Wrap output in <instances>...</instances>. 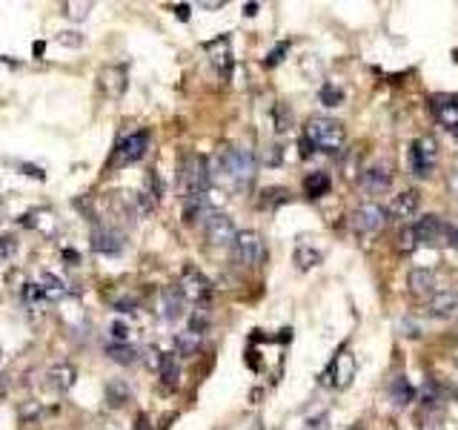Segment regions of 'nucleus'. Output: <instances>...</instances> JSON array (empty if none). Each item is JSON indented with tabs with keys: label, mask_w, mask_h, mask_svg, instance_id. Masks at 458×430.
<instances>
[{
	"label": "nucleus",
	"mask_w": 458,
	"mask_h": 430,
	"mask_svg": "<svg viewBox=\"0 0 458 430\" xmlns=\"http://www.w3.org/2000/svg\"><path fill=\"white\" fill-rule=\"evenodd\" d=\"M413 230H415L418 244H427V247H447L450 224H447V221H441L438 215H424Z\"/></svg>",
	"instance_id": "6e6552de"
},
{
	"label": "nucleus",
	"mask_w": 458,
	"mask_h": 430,
	"mask_svg": "<svg viewBox=\"0 0 458 430\" xmlns=\"http://www.w3.org/2000/svg\"><path fill=\"white\" fill-rule=\"evenodd\" d=\"M435 161H438V143L435 138H418L410 143V167L418 178H427V175L435 169Z\"/></svg>",
	"instance_id": "423d86ee"
},
{
	"label": "nucleus",
	"mask_w": 458,
	"mask_h": 430,
	"mask_svg": "<svg viewBox=\"0 0 458 430\" xmlns=\"http://www.w3.org/2000/svg\"><path fill=\"white\" fill-rule=\"evenodd\" d=\"M424 430H444V427H441L438 422H430V425H427V427H424Z\"/></svg>",
	"instance_id": "8fccbe9b"
},
{
	"label": "nucleus",
	"mask_w": 458,
	"mask_h": 430,
	"mask_svg": "<svg viewBox=\"0 0 458 430\" xmlns=\"http://www.w3.org/2000/svg\"><path fill=\"white\" fill-rule=\"evenodd\" d=\"M450 189L458 195V169H453V172H450Z\"/></svg>",
	"instance_id": "a18cd8bd"
},
{
	"label": "nucleus",
	"mask_w": 458,
	"mask_h": 430,
	"mask_svg": "<svg viewBox=\"0 0 458 430\" xmlns=\"http://www.w3.org/2000/svg\"><path fill=\"white\" fill-rule=\"evenodd\" d=\"M104 399H106V405H109V407H123V405H129V402H132V390H129V385H126V381H121V379H112L109 385H106Z\"/></svg>",
	"instance_id": "412c9836"
},
{
	"label": "nucleus",
	"mask_w": 458,
	"mask_h": 430,
	"mask_svg": "<svg viewBox=\"0 0 458 430\" xmlns=\"http://www.w3.org/2000/svg\"><path fill=\"white\" fill-rule=\"evenodd\" d=\"M318 98L324 106H341L344 104V89L335 86V84H324L321 92H318Z\"/></svg>",
	"instance_id": "2f4dec72"
},
{
	"label": "nucleus",
	"mask_w": 458,
	"mask_h": 430,
	"mask_svg": "<svg viewBox=\"0 0 458 430\" xmlns=\"http://www.w3.org/2000/svg\"><path fill=\"white\" fill-rule=\"evenodd\" d=\"M40 290H43L46 301H58V298L67 296V284H63L58 276H52V273H43L40 276Z\"/></svg>",
	"instance_id": "bb28decb"
},
{
	"label": "nucleus",
	"mask_w": 458,
	"mask_h": 430,
	"mask_svg": "<svg viewBox=\"0 0 458 430\" xmlns=\"http://www.w3.org/2000/svg\"><path fill=\"white\" fill-rule=\"evenodd\" d=\"M358 184H361V189L367 195H381V193H387L389 189V184H392V178H389V172H387V167H367L364 172H361V178H358Z\"/></svg>",
	"instance_id": "4468645a"
},
{
	"label": "nucleus",
	"mask_w": 458,
	"mask_h": 430,
	"mask_svg": "<svg viewBox=\"0 0 458 430\" xmlns=\"http://www.w3.org/2000/svg\"><path fill=\"white\" fill-rule=\"evenodd\" d=\"M112 336H114V339H121V342H123V339L129 336V327H126L123 322H114V324H112Z\"/></svg>",
	"instance_id": "79ce46f5"
},
{
	"label": "nucleus",
	"mask_w": 458,
	"mask_h": 430,
	"mask_svg": "<svg viewBox=\"0 0 458 430\" xmlns=\"http://www.w3.org/2000/svg\"><path fill=\"white\" fill-rule=\"evenodd\" d=\"M287 201H289V189H284V187H267L264 193H261V198H258V206H261V210H275V206H281Z\"/></svg>",
	"instance_id": "393cba45"
},
{
	"label": "nucleus",
	"mask_w": 458,
	"mask_h": 430,
	"mask_svg": "<svg viewBox=\"0 0 458 430\" xmlns=\"http://www.w3.org/2000/svg\"><path fill=\"white\" fill-rule=\"evenodd\" d=\"M106 356L112 361H118V364H135L138 361V347H132V344H112L106 350Z\"/></svg>",
	"instance_id": "7c9ffc66"
},
{
	"label": "nucleus",
	"mask_w": 458,
	"mask_h": 430,
	"mask_svg": "<svg viewBox=\"0 0 458 430\" xmlns=\"http://www.w3.org/2000/svg\"><path fill=\"white\" fill-rule=\"evenodd\" d=\"M92 250L101 256H118L123 250V235L112 227H95L92 230Z\"/></svg>",
	"instance_id": "f8f14e48"
},
{
	"label": "nucleus",
	"mask_w": 458,
	"mask_h": 430,
	"mask_svg": "<svg viewBox=\"0 0 458 430\" xmlns=\"http://www.w3.org/2000/svg\"><path fill=\"white\" fill-rule=\"evenodd\" d=\"M184 310H186V296L181 290V284L163 287L160 296H158V313H160V318H167V322H178V318L184 315Z\"/></svg>",
	"instance_id": "9d476101"
},
{
	"label": "nucleus",
	"mask_w": 458,
	"mask_h": 430,
	"mask_svg": "<svg viewBox=\"0 0 458 430\" xmlns=\"http://www.w3.org/2000/svg\"><path fill=\"white\" fill-rule=\"evenodd\" d=\"M60 43H67V46H80V35L77 32H63V35L58 38Z\"/></svg>",
	"instance_id": "a19ab883"
},
{
	"label": "nucleus",
	"mask_w": 458,
	"mask_h": 430,
	"mask_svg": "<svg viewBox=\"0 0 458 430\" xmlns=\"http://www.w3.org/2000/svg\"><path fill=\"white\" fill-rule=\"evenodd\" d=\"M447 247H458V227L450 224V232H447Z\"/></svg>",
	"instance_id": "c03bdc74"
},
{
	"label": "nucleus",
	"mask_w": 458,
	"mask_h": 430,
	"mask_svg": "<svg viewBox=\"0 0 458 430\" xmlns=\"http://www.w3.org/2000/svg\"><path fill=\"white\" fill-rule=\"evenodd\" d=\"M433 115L447 130H453V126H458V104H453L450 98H433Z\"/></svg>",
	"instance_id": "b1692460"
},
{
	"label": "nucleus",
	"mask_w": 458,
	"mask_h": 430,
	"mask_svg": "<svg viewBox=\"0 0 458 430\" xmlns=\"http://www.w3.org/2000/svg\"><path fill=\"white\" fill-rule=\"evenodd\" d=\"M415 247H418L415 230H413V227H404V230H401V235H398V250H404V252H413Z\"/></svg>",
	"instance_id": "72a5a7b5"
},
{
	"label": "nucleus",
	"mask_w": 458,
	"mask_h": 430,
	"mask_svg": "<svg viewBox=\"0 0 458 430\" xmlns=\"http://www.w3.org/2000/svg\"><path fill=\"white\" fill-rule=\"evenodd\" d=\"M175 12H178V18H181V21H189V6H175Z\"/></svg>",
	"instance_id": "49530a36"
},
{
	"label": "nucleus",
	"mask_w": 458,
	"mask_h": 430,
	"mask_svg": "<svg viewBox=\"0 0 458 430\" xmlns=\"http://www.w3.org/2000/svg\"><path fill=\"white\" fill-rule=\"evenodd\" d=\"M287 52H289V43H278L275 49L267 55V60H264V63H267V67H278V63L284 60V55H287Z\"/></svg>",
	"instance_id": "4c0bfd02"
},
{
	"label": "nucleus",
	"mask_w": 458,
	"mask_h": 430,
	"mask_svg": "<svg viewBox=\"0 0 458 430\" xmlns=\"http://www.w3.org/2000/svg\"><path fill=\"white\" fill-rule=\"evenodd\" d=\"M209 55H212V63L221 69L224 77H229V67H232V55H229V40L226 38H218V40H212L209 46Z\"/></svg>",
	"instance_id": "4be33fe9"
},
{
	"label": "nucleus",
	"mask_w": 458,
	"mask_h": 430,
	"mask_svg": "<svg viewBox=\"0 0 458 430\" xmlns=\"http://www.w3.org/2000/svg\"><path fill=\"white\" fill-rule=\"evenodd\" d=\"M0 206H3V204H0Z\"/></svg>",
	"instance_id": "603ef678"
},
{
	"label": "nucleus",
	"mask_w": 458,
	"mask_h": 430,
	"mask_svg": "<svg viewBox=\"0 0 458 430\" xmlns=\"http://www.w3.org/2000/svg\"><path fill=\"white\" fill-rule=\"evenodd\" d=\"M215 175L235 187H247L255 178V155L241 147H224L215 155Z\"/></svg>",
	"instance_id": "f257e3e1"
},
{
	"label": "nucleus",
	"mask_w": 458,
	"mask_h": 430,
	"mask_svg": "<svg viewBox=\"0 0 458 430\" xmlns=\"http://www.w3.org/2000/svg\"><path fill=\"white\" fill-rule=\"evenodd\" d=\"M304 430H330V416L321 413V416H315V419H306Z\"/></svg>",
	"instance_id": "ea45409f"
},
{
	"label": "nucleus",
	"mask_w": 458,
	"mask_h": 430,
	"mask_svg": "<svg viewBox=\"0 0 458 430\" xmlns=\"http://www.w3.org/2000/svg\"><path fill=\"white\" fill-rule=\"evenodd\" d=\"M212 184V169L209 161L198 152L184 155L181 161V187L186 195H206V189Z\"/></svg>",
	"instance_id": "7ed1b4c3"
},
{
	"label": "nucleus",
	"mask_w": 458,
	"mask_h": 430,
	"mask_svg": "<svg viewBox=\"0 0 458 430\" xmlns=\"http://www.w3.org/2000/svg\"><path fill=\"white\" fill-rule=\"evenodd\" d=\"M75 379H77V370L72 368L69 361H60V364H55V368L46 373V387L55 390V393H67V390H72Z\"/></svg>",
	"instance_id": "2eb2a0df"
},
{
	"label": "nucleus",
	"mask_w": 458,
	"mask_h": 430,
	"mask_svg": "<svg viewBox=\"0 0 458 430\" xmlns=\"http://www.w3.org/2000/svg\"><path fill=\"white\" fill-rule=\"evenodd\" d=\"M384 221H387V210H384V206H378V204H361L352 213V230L358 235H372V232H378L384 227Z\"/></svg>",
	"instance_id": "1a4fd4ad"
},
{
	"label": "nucleus",
	"mask_w": 458,
	"mask_h": 430,
	"mask_svg": "<svg viewBox=\"0 0 458 430\" xmlns=\"http://www.w3.org/2000/svg\"><path fill=\"white\" fill-rule=\"evenodd\" d=\"M232 252H235V261L243 264V267H258L261 261L267 259V244L255 230H243L238 232L235 244H232Z\"/></svg>",
	"instance_id": "20e7f679"
},
{
	"label": "nucleus",
	"mask_w": 458,
	"mask_h": 430,
	"mask_svg": "<svg viewBox=\"0 0 458 430\" xmlns=\"http://www.w3.org/2000/svg\"><path fill=\"white\" fill-rule=\"evenodd\" d=\"M146 147H149V132H146V130L126 135V138L118 141V147H114L109 164H112V167H129V164H135V161H141V158L146 155Z\"/></svg>",
	"instance_id": "39448f33"
},
{
	"label": "nucleus",
	"mask_w": 458,
	"mask_h": 430,
	"mask_svg": "<svg viewBox=\"0 0 458 430\" xmlns=\"http://www.w3.org/2000/svg\"><path fill=\"white\" fill-rule=\"evenodd\" d=\"M243 14H250V18L258 14V3H247V6H243Z\"/></svg>",
	"instance_id": "09e8293b"
},
{
	"label": "nucleus",
	"mask_w": 458,
	"mask_h": 430,
	"mask_svg": "<svg viewBox=\"0 0 458 430\" xmlns=\"http://www.w3.org/2000/svg\"><path fill=\"white\" fill-rule=\"evenodd\" d=\"M321 261H324V252L315 250V247L301 244V247L296 250V264H298L301 270H313V267H318Z\"/></svg>",
	"instance_id": "cd10ccee"
},
{
	"label": "nucleus",
	"mask_w": 458,
	"mask_h": 430,
	"mask_svg": "<svg viewBox=\"0 0 458 430\" xmlns=\"http://www.w3.org/2000/svg\"><path fill=\"white\" fill-rule=\"evenodd\" d=\"M450 132H453V138L458 141V126H453V130H450Z\"/></svg>",
	"instance_id": "3c124183"
},
{
	"label": "nucleus",
	"mask_w": 458,
	"mask_h": 430,
	"mask_svg": "<svg viewBox=\"0 0 458 430\" xmlns=\"http://www.w3.org/2000/svg\"><path fill=\"white\" fill-rule=\"evenodd\" d=\"M410 290L418 298H433L435 296V276H433V270H424V267L413 270V273H410Z\"/></svg>",
	"instance_id": "a211bd4d"
},
{
	"label": "nucleus",
	"mask_w": 458,
	"mask_h": 430,
	"mask_svg": "<svg viewBox=\"0 0 458 430\" xmlns=\"http://www.w3.org/2000/svg\"><path fill=\"white\" fill-rule=\"evenodd\" d=\"M181 290L189 301H195V304H206V301L212 298V284L204 273H198L195 267H186L184 270V284H181Z\"/></svg>",
	"instance_id": "9b49d317"
},
{
	"label": "nucleus",
	"mask_w": 458,
	"mask_h": 430,
	"mask_svg": "<svg viewBox=\"0 0 458 430\" xmlns=\"http://www.w3.org/2000/svg\"><path fill=\"white\" fill-rule=\"evenodd\" d=\"M427 313L433 318H450L458 313V290H441L427 301Z\"/></svg>",
	"instance_id": "dca6fc26"
},
{
	"label": "nucleus",
	"mask_w": 458,
	"mask_h": 430,
	"mask_svg": "<svg viewBox=\"0 0 458 430\" xmlns=\"http://www.w3.org/2000/svg\"><path fill=\"white\" fill-rule=\"evenodd\" d=\"M18 252V238L14 235H0V259H12Z\"/></svg>",
	"instance_id": "e433bc0d"
},
{
	"label": "nucleus",
	"mask_w": 458,
	"mask_h": 430,
	"mask_svg": "<svg viewBox=\"0 0 458 430\" xmlns=\"http://www.w3.org/2000/svg\"><path fill=\"white\" fill-rule=\"evenodd\" d=\"M160 381L163 387L175 390L178 387V379H181V368H178V353H163L160 356Z\"/></svg>",
	"instance_id": "5701e85b"
},
{
	"label": "nucleus",
	"mask_w": 458,
	"mask_h": 430,
	"mask_svg": "<svg viewBox=\"0 0 458 430\" xmlns=\"http://www.w3.org/2000/svg\"><path fill=\"white\" fill-rule=\"evenodd\" d=\"M132 430H155V427H152L149 416H146V413H141V416L135 419V425H132Z\"/></svg>",
	"instance_id": "37998d69"
},
{
	"label": "nucleus",
	"mask_w": 458,
	"mask_h": 430,
	"mask_svg": "<svg viewBox=\"0 0 458 430\" xmlns=\"http://www.w3.org/2000/svg\"><path fill=\"white\" fill-rule=\"evenodd\" d=\"M206 327H209V310L204 304H198V310H195L192 318H189V333H198V336H204Z\"/></svg>",
	"instance_id": "473e14b6"
},
{
	"label": "nucleus",
	"mask_w": 458,
	"mask_h": 430,
	"mask_svg": "<svg viewBox=\"0 0 458 430\" xmlns=\"http://www.w3.org/2000/svg\"><path fill=\"white\" fill-rule=\"evenodd\" d=\"M389 396H392V405H396V407L410 405V399H413V385H410V381H407L404 376H398L396 381H392Z\"/></svg>",
	"instance_id": "c756f323"
},
{
	"label": "nucleus",
	"mask_w": 458,
	"mask_h": 430,
	"mask_svg": "<svg viewBox=\"0 0 458 430\" xmlns=\"http://www.w3.org/2000/svg\"><path fill=\"white\" fill-rule=\"evenodd\" d=\"M204 238L212 247H232L235 238H238V230H235V224H232V218H229V215L212 213L204 221Z\"/></svg>",
	"instance_id": "0eeeda50"
},
{
	"label": "nucleus",
	"mask_w": 458,
	"mask_h": 430,
	"mask_svg": "<svg viewBox=\"0 0 458 430\" xmlns=\"http://www.w3.org/2000/svg\"><path fill=\"white\" fill-rule=\"evenodd\" d=\"M23 301H26V304H43L46 296H43V290H40V284H26Z\"/></svg>",
	"instance_id": "c9c22d12"
},
{
	"label": "nucleus",
	"mask_w": 458,
	"mask_h": 430,
	"mask_svg": "<svg viewBox=\"0 0 458 430\" xmlns=\"http://www.w3.org/2000/svg\"><path fill=\"white\" fill-rule=\"evenodd\" d=\"M333 370H335V376H338V387H347L350 379H352V373H355V359H352L350 353H341V356L333 361Z\"/></svg>",
	"instance_id": "a878e982"
},
{
	"label": "nucleus",
	"mask_w": 458,
	"mask_h": 430,
	"mask_svg": "<svg viewBox=\"0 0 458 430\" xmlns=\"http://www.w3.org/2000/svg\"><path fill=\"white\" fill-rule=\"evenodd\" d=\"M212 215V206H209V198L206 195H186L184 201V221L186 224H195V221H206Z\"/></svg>",
	"instance_id": "6ab92c4d"
},
{
	"label": "nucleus",
	"mask_w": 458,
	"mask_h": 430,
	"mask_svg": "<svg viewBox=\"0 0 458 430\" xmlns=\"http://www.w3.org/2000/svg\"><path fill=\"white\" fill-rule=\"evenodd\" d=\"M97 81H101V89L114 101V98H121V95L126 92V69L123 67H106Z\"/></svg>",
	"instance_id": "f3484780"
},
{
	"label": "nucleus",
	"mask_w": 458,
	"mask_h": 430,
	"mask_svg": "<svg viewBox=\"0 0 458 430\" xmlns=\"http://www.w3.org/2000/svg\"><path fill=\"white\" fill-rule=\"evenodd\" d=\"M289 121H292V112H289L284 104H278L275 106V130L278 132H287L289 130Z\"/></svg>",
	"instance_id": "f704fd0d"
},
{
	"label": "nucleus",
	"mask_w": 458,
	"mask_h": 430,
	"mask_svg": "<svg viewBox=\"0 0 458 430\" xmlns=\"http://www.w3.org/2000/svg\"><path fill=\"white\" fill-rule=\"evenodd\" d=\"M330 187H333V178L326 172H309L306 178H304V193L306 198H324L326 193H330Z\"/></svg>",
	"instance_id": "aec40b11"
},
{
	"label": "nucleus",
	"mask_w": 458,
	"mask_h": 430,
	"mask_svg": "<svg viewBox=\"0 0 458 430\" xmlns=\"http://www.w3.org/2000/svg\"><path fill=\"white\" fill-rule=\"evenodd\" d=\"M63 9H67V14H69V18H77V21H84V18H86V12L92 9V3H67Z\"/></svg>",
	"instance_id": "58836bf2"
},
{
	"label": "nucleus",
	"mask_w": 458,
	"mask_h": 430,
	"mask_svg": "<svg viewBox=\"0 0 458 430\" xmlns=\"http://www.w3.org/2000/svg\"><path fill=\"white\" fill-rule=\"evenodd\" d=\"M63 259H67L69 264H77V261H80V256H77V252H72V250H63Z\"/></svg>",
	"instance_id": "de8ad7c7"
},
{
	"label": "nucleus",
	"mask_w": 458,
	"mask_h": 430,
	"mask_svg": "<svg viewBox=\"0 0 458 430\" xmlns=\"http://www.w3.org/2000/svg\"><path fill=\"white\" fill-rule=\"evenodd\" d=\"M198 347H201V336L198 333H178L175 336V350H178V356H195L198 353Z\"/></svg>",
	"instance_id": "c85d7f7f"
},
{
	"label": "nucleus",
	"mask_w": 458,
	"mask_h": 430,
	"mask_svg": "<svg viewBox=\"0 0 458 430\" xmlns=\"http://www.w3.org/2000/svg\"><path fill=\"white\" fill-rule=\"evenodd\" d=\"M304 138L313 143V150L338 152L344 147V123H338L333 118H309Z\"/></svg>",
	"instance_id": "f03ea898"
},
{
	"label": "nucleus",
	"mask_w": 458,
	"mask_h": 430,
	"mask_svg": "<svg viewBox=\"0 0 458 430\" xmlns=\"http://www.w3.org/2000/svg\"><path fill=\"white\" fill-rule=\"evenodd\" d=\"M418 204H421V195L415 193V189H404V193H398L396 198L389 201L387 215H389V218H396V221L413 218V215L418 213Z\"/></svg>",
	"instance_id": "ddd939ff"
}]
</instances>
